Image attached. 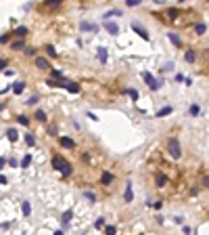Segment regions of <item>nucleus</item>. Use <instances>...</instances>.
Masks as SVG:
<instances>
[{
  "label": "nucleus",
  "mask_w": 209,
  "mask_h": 235,
  "mask_svg": "<svg viewBox=\"0 0 209 235\" xmlns=\"http://www.w3.org/2000/svg\"><path fill=\"white\" fill-rule=\"evenodd\" d=\"M52 168H54V170H59V172H63L65 176H69V174L73 172V168H71V166H69L61 155H54V157H52Z\"/></svg>",
  "instance_id": "nucleus-1"
},
{
  "label": "nucleus",
  "mask_w": 209,
  "mask_h": 235,
  "mask_svg": "<svg viewBox=\"0 0 209 235\" xmlns=\"http://www.w3.org/2000/svg\"><path fill=\"white\" fill-rule=\"evenodd\" d=\"M167 149H169V155H171V157H176V160H178V157L182 155L180 143L176 141V139H169V141H167Z\"/></svg>",
  "instance_id": "nucleus-2"
},
{
  "label": "nucleus",
  "mask_w": 209,
  "mask_h": 235,
  "mask_svg": "<svg viewBox=\"0 0 209 235\" xmlns=\"http://www.w3.org/2000/svg\"><path fill=\"white\" fill-rule=\"evenodd\" d=\"M142 80L149 84V88H151V91H157V88L161 86V82H157V80H155V76H153V74H149V71H142Z\"/></svg>",
  "instance_id": "nucleus-3"
},
{
  "label": "nucleus",
  "mask_w": 209,
  "mask_h": 235,
  "mask_svg": "<svg viewBox=\"0 0 209 235\" xmlns=\"http://www.w3.org/2000/svg\"><path fill=\"white\" fill-rule=\"evenodd\" d=\"M132 30H134V32H136V34H138V36H140V38H142V40H146V42H149V40H151V36H149V32H146V30H144V27H142V25H138V23H136V21H134V23H132Z\"/></svg>",
  "instance_id": "nucleus-4"
},
{
  "label": "nucleus",
  "mask_w": 209,
  "mask_h": 235,
  "mask_svg": "<svg viewBox=\"0 0 209 235\" xmlns=\"http://www.w3.org/2000/svg\"><path fill=\"white\" fill-rule=\"evenodd\" d=\"M80 30H82V32H92V34H94V32H98V25H96V23H90V21H82V23H80Z\"/></svg>",
  "instance_id": "nucleus-5"
},
{
  "label": "nucleus",
  "mask_w": 209,
  "mask_h": 235,
  "mask_svg": "<svg viewBox=\"0 0 209 235\" xmlns=\"http://www.w3.org/2000/svg\"><path fill=\"white\" fill-rule=\"evenodd\" d=\"M59 145L65 147V149H75V141H71V139H67V137H61V139H59Z\"/></svg>",
  "instance_id": "nucleus-6"
},
{
  "label": "nucleus",
  "mask_w": 209,
  "mask_h": 235,
  "mask_svg": "<svg viewBox=\"0 0 209 235\" xmlns=\"http://www.w3.org/2000/svg\"><path fill=\"white\" fill-rule=\"evenodd\" d=\"M105 30H107L111 36H117V34H119V27H117L115 23H111V21H107V23H105Z\"/></svg>",
  "instance_id": "nucleus-7"
},
{
  "label": "nucleus",
  "mask_w": 209,
  "mask_h": 235,
  "mask_svg": "<svg viewBox=\"0 0 209 235\" xmlns=\"http://www.w3.org/2000/svg\"><path fill=\"white\" fill-rule=\"evenodd\" d=\"M124 199L130 204L134 199V193H132V183H125V193H124Z\"/></svg>",
  "instance_id": "nucleus-8"
},
{
  "label": "nucleus",
  "mask_w": 209,
  "mask_h": 235,
  "mask_svg": "<svg viewBox=\"0 0 209 235\" xmlns=\"http://www.w3.org/2000/svg\"><path fill=\"white\" fill-rule=\"evenodd\" d=\"M113 183V174L111 172H103L100 174V185H111Z\"/></svg>",
  "instance_id": "nucleus-9"
},
{
  "label": "nucleus",
  "mask_w": 209,
  "mask_h": 235,
  "mask_svg": "<svg viewBox=\"0 0 209 235\" xmlns=\"http://www.w3.org/2000/svg\"><path fill=\"white\" fill-rule=\"evenodd\" d=\"M98 61H100L103 65L107 63V48L105 46H98Z\"/></svg>",
  "instance_id": "nucleus-10"
},
{
  "label": "nucleus",
  "mask_w": 209,
  "mask_h": 235,
  "mask_svg": "<svg viewBox=\"0 0 209 235\" xmlns=\"http://www.w3.org/2000/svg\"><path fill=\"white\" fill-rule=\"evenodd\" d=\"M36 67H40V69H48V61H46L44 57H38V59H36Z\"/></svg>",
  "instance_id": "nucleus-11"
},
{
  "label": "nucleus",
  "mask_w": 209,
  "mask_h": 235,
  "mask_svg": "<svg viewBox=\"0 0 209 235\" xmlns=\"http://www.w3.org/2000/svg\"><path fill=\"white\" fill-rule=\"evenodd\" d=\"M184 59H186V63H195V59H197V52H195V50H186Z\"/></svg>",
  "instance_id": "nucleus-12"
},
{
  "label": "nucleus",
  "mask_w": 209,
  "mask_h": 235,
  "mask_svg": "<svg viewBox=\"0 0 209 235\" xmlns=\"http://www.w3.org/2000/svg\"><path fill=\"white\" fill-rule=\"evenodd\" d=\"M6 139L15 143L17 139H19V137H17V130H15V128H8V130H6Z\"/></svg>",
  "instance_id": "nucleus-13"
},
{
  "label": "nucleus",
  "mask_w": 209,
  "mask_h": 235,
  "mask_svg": "<svg viewBox=\"0 0 209 235\" xmlns=\"http://www.w3.org/2000/svg\"><path fill=\"white\" fill-rule=\"evenodd\" d=\"M23 88H25V84H23V82H15V84H13V93H15V94H21V93H23Z\"/></svg>",
  "instance_id": "nucleus-14"
},
{
  "label": "nucleus",
  "mask_w": 209,
  "mask_h": 235,
  "mask_svg": "<svg viewBox=\"0 0 209 235\" xmlns=\"http://www.w3.org/2000/svg\"><path fill=\"white\" fill-rule=\"evenodd\" d=\"M15 36H19V38H23V36H27V27H25V25H21V27H17V30H15Z\"/></svg>",
  "instance_id": "nucleus-15"
},
{
  "label": "nucleus",
  "mask_w": 209,
  "mask_h": 235,
  "mask_svg": "<svg viewBox=\"0 0 209 235\" xmlns=\"http://www.w3.org/2000/svg\"><path fill=\"white\" fill-rule=\"evenodd\" d=\"M155 181H157V183H155L157 187H165V185H167V179H165V176H163V174H159V176H157Z\"/></svg>",
  "instance_id": "nucleus-16"
},
{
  "label": "nucleus",
  "mask_w": 209,
  "mask_h": 235,
  "mask_svg": "<svg viewBox=\"0 0 209 235\" xmlns=\"http://www.w3.org/2000/svg\"><path fill=\"white\" fill-rule=\"evenodd\" d=\"M169 113H171V107H163V109H159V111H157V116H159V118H165V116H169Z\"/></svg>",
  "instance_id": "nucleus-17"
},
{
  "label": "nucleus",
  "mask_w": 209,
  "mask_h": 235,
  "mask_svg": "<svg viewBox=\"0 0 209 235\" xmlns=\"http://www.w3.org/2000/svg\"><path fill=\"white\" fill-rule=\"evenodd\" d=\"M205 30H207V27H205V23H197V25H195V32H197L199 36H201V34H205Z\"/></svg>",
  "instance_id": "nucleus-18"
},
{
  "label": "nucleus",
  "mask_w": 209,
  "mask_h": 235,
  "mask_svg": "<svg viewBox=\"0 0 209 235\" xmlns=\"http://www.w3.org/2000/svg\"><path fill=\"white\" fill-rule=\"evenodd\" d=\"M167 38H169V42H171V44H176V46H180V38H178L176 34H167Z\"/></svg>",
  "instance_id": "nucleus-19"
},
{
  "label": "nucleus",
  "mask_w": 209,
  "mask_h": 235,
  "mask_svg": "<svg viewBox=\"0 0 209 235\" xmlns=\"http://www.w3.org/2000/svg\"><path fill=\"white\" fill-rule=\"evenodd\" d=\"M199 111H201L199 105H190V107H188V116H199Z\"/></svg>",
  "instance_id": "nucleus-20"
},
{
  "label": "nucleus",
  "mask_w": 209,
  "mask_h": 235,
  "mask_svg": "<svg viewBox=\"0 0 209 235\" xmlns=\"http://www.w3.org/2000/svg\"><path fill=\"white\" fill-rule=\"evenodd\" d=\"M21 208H23V214H25V216H29V214H32V206H29V202H23V206H21Z\"/></svg>",
  "instance_id": "nucleus-21"
},
{
  "label": "nucleus",
  "mask_w": 209,
  "mask_h": 235,
  "mask_svg": "<svg viewBox=\"0 0 209 235\" xmlns=\"http://www.w3.org/2000/svg\"><path fill=\"white\" fill-rule=\"evenodd\" d=\"M25 143H27L29 147H34V145H36V137H34V135H25Z\"/></svg>",
  "instance_id": "nucleus-22"
},
{
  "label": "nucleus",
  "mask_w": 209,
  "mask_h": 235,
  "mask_svg": "<svg viewBox=\"0 0 209 235\" xmlns=\"http://www.w3.org/2000/svg\"><path fill=\"white\" fill-rule=\"evenodd\" d=\"M36 120H38V122H46V113H44L42 109H38V111H36Z\"/></svg>",
  "instance_id": "nucleus-23"
},
{
  "label": "nucleus",
  "mask_w": 209,
  "mask_h": 235,
  "mask_svg": "<svg viewBox=\"0 0 209 235\" xmlns=\"http://www.w3.org/2000/svg\"><path fill=\"white\" fill-rule=\"evenodd\" d=\"M119 15H121L119 11H107V13H105V19L109 21V17H119Z\"/></svg>",
  "instance_id": "nucleus-24"
},
{
  "label": "nucleus",
  "mask_w": 209,
  "mask_h": 235,
  "mask_svg": "<svg viewBox=\"0 0 209 235\" xmlns=\"http://www.w3.org/2000/svg\"><path fill=\"white\" fill-rule=\"evenodd\" d=\"M29 164H32V155H23V160H21V166H23V168H27Z\"/></svg>",
  "instance_id": "nucleus-25"
},
{
  "label": "nucleus",
  "mask_w": 209,
  "mask_h": 235,
  "mask_svg": "<svg viewBox=\"0 0 209 235\" xmlns=\"http://www.w3.org/2000/svg\"><path fill=\"white\" fill-rule=\"evenodd\" d=\"M67 91L69 93H80V84H67Z\"/></svg>",
  "instance_id": "nucleus-26"
},
{
  "label": "nucleus",
  "mask_w": 209,
  "mask_h": 235,
  "mask_svg": "<svg viewBox=\"0 0 209 235\" xmlns=\"http://www.w3.org/2000/svg\"><path fill=\"white\" fill-rule=\"evenodd\" d=\"M84 197H86V199H90V202H96V195H94L92 191H84Z\"/></svg>",
  "instance_id": "nucleus-27"
},
{
  "label": "nucleus",
  "mask_w": 209,
  "mask_h": 235,
  "mask_svg": "<svg viewBox=\"0 0 209 235\" xmlns=\"http://www.w3.org/2000/svg\"><path fill=\"white\" fill-rule=\"evenodd\" d=\"M17 120H19V124H23V126H27V124H29V118H27V116H19Z\"/></svg>",
  "instance_id": "nucleus-28"
},
{
  "label": "nucleus",
  "mask_w": 209,
  "mask_h": 235,
  "mask_svg": "<svg viewBox=\"0 0 209 235\" xmlns=\"http://www.w3.org/2000/svg\"><path fill=\"white\" fill-rule=\"evenodd\" d=\"M71 216H73V212H71V210H67V212L63 214V223H69V221H71Z\"/></svg>",
  "instance_id": "nucleus-29"
},
{
  "label": "nucleus",
  "mask_w": 209,
  "mask_h": 235,
  "mask_svg": "<svg viewBox=\"0 0 209 235\" xmlns=\"http://www.w3.org/2000/svg\"><path fill=\"white\" fill-rule=\"evenodd\" d=\"M46 52H48V57H57V50H54V46H46Z\"/></svg>",
  "instance_id": "nucleus-30"
},
{
  "label": "nucleus",
  "mask_w": 209,
  "mask_h": 235,
  "mask_svg": "<svg viewBox=\"0 0 209 235\" xmlns=\"http://www.w3.org/2000/svg\"><path fill=\"white\" fill-rule=\"evenodd\" d=\"M105 233H107V235H115V227H113V225H109V227L105 229Z\"/></svg>",
  "instance_id": "nucleus-31"
},
{
  "label": "nucleus",
  "mask_w": 209,
  "mask_h": 235,
  "mask_svg": "<svg viewBox=\"0 0 209 235\" xmlns=\"http://www.w3.org/2000/svg\"><path fill=\"white\" fill-rule=\"evenodd\" d=\"M13 48H15V50H21V48H23V42H21V40L13 42Z\"/></svg>",
  "instance_id": "nucleus-32"
},
{
  "label": "nucleus",
  "mask_w": 209,
  "mask_h": 235,
  "mask_svg": "<svg viewBox=\"0 0 209 235\" xmlns=\"http://www.w3.org/2000/svg\"><path fill=\"white\" fill-rule=\"evenodd\" d=\"M46 6H48V8H59L61 2H46Z\"/></svg>",
  "instance_id": "nucleus-33"
},
{
  "label": "nucleus",
  "mask_w": 209,
  "mask_h": 235,
  "mask_svg": "<svg viewBox=\"0 0 209 235\" xmlns=\"http://www.w3.org/2000/svg\"><path fill=\"white\" fill-rule=\"evenodd\" d=\"M128 94H130V97H132V99H138V93H136V91H134V88H128Z\"/></svg>",
  "instance_id": "nucleus-34"
},
{
  "label": "nucleus",
  "mask_w": 209,
  "mask_h": 235,
  "mask_svg": "<svg viewBox=\"0 0 209 235\" xmlns=\"http://www.w3.org/2000/svg\"><path fill=\"white\" fill-rule=\"evenodd\" d=\"M38 99H40V97H32V99H29V105H36V103H38Z\"/></svg>",
  "instance_id": "nucleus-35"
},
{
  "label": "nucleus",
  "mask_w": 209,
  "mask_h": 235,
  "mask_svg": "<svg viewBox=\"0 0 209 235\" xmlns=\"http://www.w3.org/2000/svg\"><path fill=\"white\" fill-rule=\"evenodd\" d=\"M203 185H205V187H209V176H205V179H203Z\"/></svg>",
  "instance_id": "nucleus-36"
},
{
  "label": "nucleus",
  "mask_w": 209,
  "mask_h": 235,
  "mask_svg": "<svg viewBox=\"0 0 209 235\" xmlns=\"http://www.w3.org/2000/svg\"><path fill=\"white\" fill-rule=\"evenodd\" d=\"M54 235H63V231H61V229H59V231H57V233H54Z\"/></svg>",
  "instance_id": "nucleus-37"
}]
</instances>
